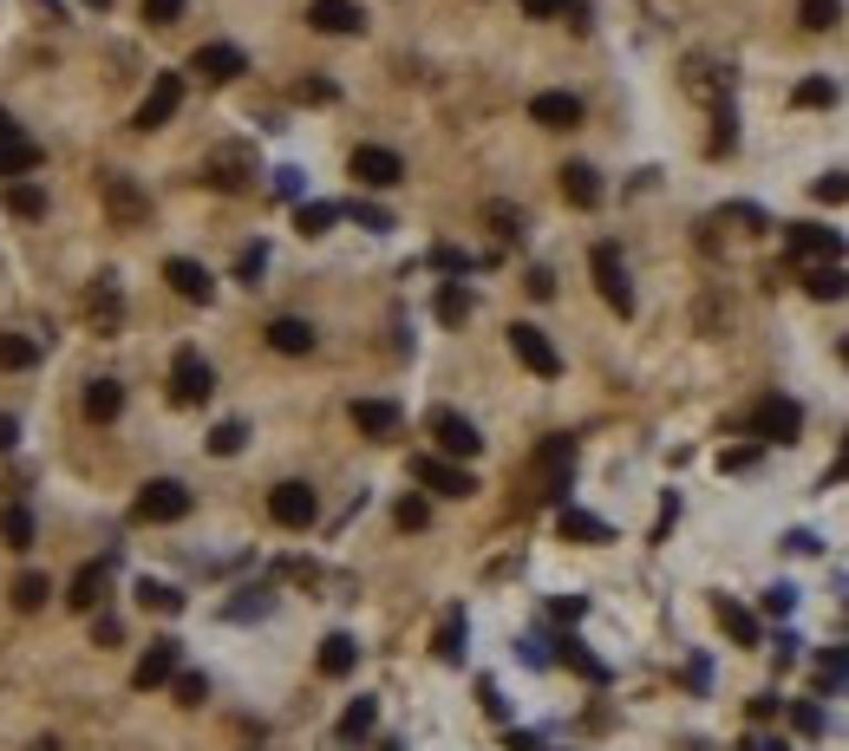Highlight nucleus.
<instances>
[{"label": "nucleus", "instance_id": "nucleus-1", "mask_svg": "<svg viewBox=\"0 0 849 751\" xmlns=\"http://www.w3.org/2000/svg\"><path fill=\"white\" fill-rule=\"evenodd\" d=\"M190 517V490L177 478H150L132 497V523H184Z\"/></svg>", "mask_w": 849, "mask_h": 751}, {"label": "nucleus", "instance_id": "nucleus-2", "mask_svg": "<svg viewBox=\"0 0 849 751\" xmlns=\"http://www.w3.org/2000/svg\"><path fill=\"white\" fill-rule=\"evenodd\" d=\"M588 269H595V288H601V301H608V307L628 321V314H635V288H628V262H621V249H615V242H595Z\"/></svg>", "mask_w": 849, "mask_h": 751}, {"label": "nucleus", "instance_id": "nucleus-3", "mask_svg": "<svg viewBox=\"0 0 849 751\" xmlns=\"http://www.w3.org/2000/svg\"><path fill=\"white\" fill-rule=\"evenodd\" d=\"M424 425H431V438H438V458H451V465H464V458H478V451H484V438H478V425H471L464 411L438 406Z\"/></svg>", "mask_w": 849, "mask_h": 751}, {"label": "nucleus", "instance_id": "nucleus-4", "mask_svg": "<svg viewBox=\"0 0 849 751\" xmlns=\"http://www.w3.org/2000/svg\"><path fill=\"white\" fill-rule=\"evenodd\" d=\"M210 393H216L210 359H203L197 346H184V353L170 359V399H177V406H210Z\"/></svg>", "mask_w": 849, "mask_h": 751}, {"label": "nucleus", "instance_id": "nucleus-5", "mask_svg": "<svg viewBox=\"0 0 849 751\" xmlns=\"http://www.w3.org/2000/svg\"><path fill=\"white\" fill-rule=\"evenodd\" d=\"M177 105H184V72H157L150 92H144V105L132 112V125H138V132H164V125L177 118Z\"/></svg>", "mask_w": 849, "mask_h": 751}, {"label": "nucleus", "instance_id": "nucleus-6", "mask_svg": "<svg viewBox=\"0 0 849 751\" xmlns=\"http://www.w3.org/2000/svg\"><path fill=\"white\" fill-rule=\"evenodd\" d=\"M510 353H516L536 379H556V373H563V353H556V341H549L536 321H516V327H510Z\"/></svg>", "mask_w": 849, "mask_h": 751}, {"label": "nucleus", "instance_id": "nucleus-7", "mask_svg": "<svg viewBox=\"0 0 849 751\" xmlns=\"http://www.w3.org/2000/svg\"><path fill=\"white\" fill-rule=\"evenodd\" d=\"M752 431H758L765 445H797V431H804V406H797V399H784V393H772V399H758V411H752Z\"/></svg>", "mask_w": 849, "mask_h": 751}, {"label": "nucleus", "instance_id": "nucleus-8", "mask_svg": "<svg viewBox=\"0 0 849 751\" xmlns=\"http://www.w3.org/2000/svg\"><path fill=\"white\" fill-rule=\"evenodd\" d=\"M347 170H354L366 190H392V184H406V157L386 150V144H359L354 157H347Z\"/></svg>", "mask_w": 849, "mask_h": 751}, {"label": "nucleus", "instance_id": "nucleus-9", "mask_svg": "<svg viewBox=\"0 0 849 751\" xmlns=\"http://www.w3.org/2000/svg\"><path fill=\"white\" fill-rule=\"evenodd\" d=\"M269 517H275L282 530H307V523L321 517V497H314L301 478H287V483H275V490H269Z\"/></svg>", "mask_w": 849, "mask_h": 751}, {"label": "nucleus", "instance_id": "nucleus-10", "mask_svg": "<svg viewBox=\"0 0 849 751\" xmlns=\"http://www.w3.org/2000/svg\"><path fill=\"white\" fill-rule=\"evenodd\" d=\"M784 242H790V255H797V262H810V269H817V262H843V236H837V229H824V222H790V229H784Z\"/></svg>", "mask_w": 849, "mask_h": 751}, {"label": "nucleus", "instance_id": "nucleus-11", "mask_svg": "<svg viewBox=\"0 0 849 751\" xmlns=\"http://www.w3.org/2000/svg\"><path fill=\"white\" fill-rule=\"evenodd\" d=\"M177 674H184V647H177V640H150L144 660L132 667V686H138V692H157V686H170Z\"/></svg>", "mask_w": 849, "mask_h": 751}, {"label": "nucleus", "instance_id": "nucleus-12", "mask_svg": "<svg viewBox=\"0 0 849 751\" xmlns=\"http://www.w3.org/2000/svg\"><path fill=\"white\" fill-rule=\"evenodd\" d=\"M190 72H197V79H210V85H229V79H242V72H249V53H242V46H229V40H210V46H197V53H190Z\"/></svg>", "mask_w": 849, "mask_h": 751}, {"label": "nucleus", "instance_id": "nucleus-13", "mask_svg": "<svg viewBox=\"0 0 849 751\" xmlns=\"http://www.w3.org/2000/svg\"><path fill=\"white\" fill-rule=\"evenodd\" d=\"M412 478H419L424 490H438V497H478V478H471L464 465H451V458H419Z\"/></svg>", "mask_w": 849, "mask_h": 751}, {"label": "nucleus", "instance_id": "nucleus-14", "mask_svg": "<svg viewBox=\"0 0 849 751\" xmlns=\"http://www.w3.org/2000/svg\"><path fill=\"white\" fill-rule=\"evenodd\" d=\"M164 281H170L184 301H197V307H210V301H216L210 269H203V262H190V255H170V262H164Z\"/></svg>", "mask_w": 849, "mask_h": 751}, {"label": "nucleus", "instance_id": "nucleus-15", "mask_svg": "<svg viewBox=\"0 0 849 751\" xmlns=\"http://www.w3.org/2000/svg\"><path fill=\"white\" fill-rule=\"evenodd\" d=\"M307 27L327 33V40H340V33H359V27H366V13H359V0H314V7H307Z\"/></svg>", "mask_w": 849, "mask_h": 751}, {"label": "nucleus", "instance_id": "nucleus-16", "mask_svg": "<svg viewBox=\"0 0 849 751\" xmlns=\"http://www.w3.org/2000/svg\"><path fill=\"white\" fill-rule=\"evenodd\" d=\"M530 118H536L543 132H575V125H581V98H575V92H536V98H530Z\"/></svg>", "mask_w": 849, "mask_h": 751}, {"label": "nucleus", "instance_id": "nucleus-17", "mask_svg": "<svg viewBox=\"0 0 849 751\" xmlns=\"http://www.w3.org/2000/svg\"><path fill=\"white\" fill-rule=\"evenodd\" d=\"M85 321H92V334H118V281L112 274H98L92 288H85Z\"/></svg>", "mask_w": 849, "mask_h": 751}, {"label": "nucleus", "instance_id": "nucleus-18", "mask_svg": "<svg viewBox=\"0 0 849 751\" xmlns=\"http://www.w3.org/2000/svg\"><path fill=\"white\" fill-rule=\"evenodd\" d=\"M105 588H112V562H105V555H98V562H85V569H78V575H72V615H92V608H98V602H105Z\"/></svg>", "mask_w": 849, "mask_h": 751}, {"label": "nucleus", "instance_id": "nucleus-19", "mask_svg": "<svg viewBox=\"0 0 849 751\" xmlns=\"http://www.w3.org/2000/svg\"><path fill=\"white\" fill-rule=\"evenodd\" d=\"M27 170H40V144L13 125V132H0V177H7V184H20Z\"/></svg>", "mask_w": 849, "mask_h": 751}, {"label": "nucleus", "instance_id": "nucleus-20", "mask_svg": "<svg viewBox=\"0 0 849 751\" xmlns=\"http://www.w3.org/2000/svg\"><path fill=\"white\" fill-rule=\"evenodd\" d=\"M78 411H85L92 425H118V411H125V379H92L85 399H78Z\"/></svg>", "mask_w": 849, "mask_h": 751}, {"label": "nucleus", "instance_id": "nucleus-21", "mask_svg": "<svg viewBox=\"0 0 849 751\" xmlns=\"http://www.w3.org/2000/svg\"><path fill=\"white\" fill-rule=\"evenodd\" d=\"M314 341H321V334H314L301 314H275V321H269V346H275V353H287V359L314 353Z\"/></svg>", "mask_w": 849, "mask_h": 751}, {"label": "nucleus", "instance_id": "nucleus-22", "mask_svg": "<svg viewBox=\"0 0 849 751\" xmlns=\"http://www.w3.org/2000/svg\"><path fill=\"white\" fill-rule=\"evenodd\" d=\"M563 197L575 209H595L601 204V170L595 164H563Z\"/></svg>", "mask_w": 849, "mask_h": 751}, {"label": "nucleus", "instance_id": "nucleus-23", "mask_svg": "<svg viewBox=\"0 0 849 751\" xmlns=\"http://www.w3.org/2000/svg\"><path fill=\"white\" fill-rule=\"evenodd\" d=\"M354 425L366 438H392L399 431V406L392 399H354Z\"/></svg>", "mask_w": 849, "mask_h": 751}, {"label": "nucleus", "instance_id": "nucleus-24", "mask_svg": "<svg viewBox=\"0 0 849 751\" xmlns=\"http://www.w3.org/2000/svg\"><path fill=\"white\" fill-rule=\"evenodd\" d=\"M105 209H112L118 222H144V216H150L144 190H138V184H125V177H105Z\"/></svg>", "mask_w": 849, "mask_h": 751}, {"label": "nucleus", "instance_id": "nucleus-25", "mask_svg": "<svg viewBox=\"0 0 849 751\" xmlns=\"http://www.w3.org/2000/svg\"><path fill=\"white\" fill-rule=\"evenodd\" d=\"M354 667H359L354 634H327V640H321V674H327V680H347Z\"/></svg>", "mask_w": 849, "mask_h": 751}, {"label": "nucleus", "instance_id": "nucleus-26", "mask_svg": "<svg viewBox=\"0 0 849 751\" xmlns=\"http://www.w3.org/2000/svg\"><path fill=\"white\" fill-rule=\"evenodd\" d=\"M804 288H810V301H843V294H849V269H843V262H817V269H804Z\"/></svg>", "mask_w": 849, "mask_h": 751}, {"label": "nucleus", "instance_id": "nucleus-27", "mask_svg": "<svg viewBox=\"0 0 849 751\" xmlns=\"http://www.w3.org/2000/svg\"><path fill=\"white\" fill-rule=\"evenodd\" d=\"M556 530H563L568 543H608V536H615V530H608L601 517H588V510H563V517H556Z\"/></svg>", "mask_w": 849, "mask_h": 751}, {"label": "nucleus", "instance_id": "nucleus-28", "mask_svg": "<svg viewBox=\"0 0 849 751\" xmlns=\"http://www.w3.org/2000/svg\"><path fill=\"white\" fill-rule=\"evenodd\" d=\"M40 366V341L33 334H0V373H27Z\"/></svg>", "mask_w": 849, "mask_h": 751}, {"label": "nucleus", "instance_id": "nucleus-29", "mask_svg": "<svg viewBox=\"0 0 849 751\" xmlns=\"http://www.w3.org/2000/svg\"><path fill=\"white\" fill-rule=\"evenodd\" d=\"M0 543L33 549V510H27V503H7V510H0Z\"/></svg>", "mask_w": 849, "mask_h": 751}, {"label": "nucleus", "instance_id": "nucleus-30", "mask_svg": "<svg viewBox=\"0 0 849 751\" xmlns=\"http://www.w3.org/2000/svg\"><path fill=\"white\" fill-rule=\"evenodd\" d=\"M719 627H725V634H732L738 647H758V620L745 615V608H738L732 595H719Z\"/></svg>", "mask_w": 849, "mask_h": 751}, {"label": "nucleus", "instance_id": "nucleus-31", "mask_svg": "<svg viewBox=\"0 0 849 751\" xmlns=\"http://www.w3.org/2000/svg\"><path fill=\"white\" fill-rule=\"evenodd\" d=\"M373 726H379V706H373V699H354V706L340 712V745H359Z\"/></svg>", "mask_w": 849, "mask_h": 751}, {"label": "nucleus", "instance_id": "nucleus-32", "mask_svg": "<svg viewBox=\"0 0 849 751\" xmlns=\"http://www.w3.org/2000/svg\"><path fill=\"white\" fill-rule=\"evenodd\" d=\"M334 222H340V204H301L294 209V229H301V236H327Z\"/></svg>", "mask_w": 849, "mask_h": 751}, {"label": "nucleus", "instance_id": "nucleus-33", "mask_svg": "<svg viewBox=\"0 0 849 751\" xmlns=\"http://www.w3.org/2000/svg\"><path fill=\"white\" fill-rule=\"evenodd\" d=\"M797 20H804L810 33H830V27L843 20V0H797Z\"/></svg>", "mask_w": 849, "mask_h": 751}, {"label": "nucleus", "instance_id": "nucleus-34", "mask_svg": "<svg viewBox=\"0 0 849 751\" xmlns=\"http://www.w3.org/2000/svg\"><path fill=\"white\" fill-rule=\"evenodd\" d=\"M438 660H444V667H458V660H464V615H458V608H451L444 627H438Z\"/></svg>", "mask_w": 849, "mask_h": 751}, {"label": "nucleus", "instance_id": "nucleus-35", "mask_svg": "<svg viewBox=\"0 0 849 751\" xmlns=\"http://www.w3.org/2000/svg\"><path fill=\"white\" fill-rule=\"evenodd\" d=\"M242 445H249V425H242V418H222L210 431V458H235Z\"/></svg>", "mask_w": 849, "mask_h": 751}, {"label": "nucleus", "instance_id": "nucleus-36", "mask_svg": "<svg viewBox=\"0 0 849 751\" xmlns=\"http://www.w3.org/2000/svg\"><path fill=\"white\" fill-rule=\"evenodd\" d=\"M431 307H438V321H444V327H458V321H464V314H471V294H464V288H458V281H444V288H438V301H431Z\"/></svg>", "mask_w": 849, "mask_h": 751}, {"label": "nucleus", "instance_id": "nucleus-37", "mask_svg": "<svg viewBox=\"0 0 849 751\" xmlns=\"http://www.w3.org/2000/svg\"><path fill=\"white\" fill-rule=\"evenodd\" d=\"M46 595H53V588H46V575H33V569H27V575L13 582V608H20V615H33V608H46Z\"/></svg>", "mask_w": 849, "mask_h": 751}, {"label": "nucleus", "instance_id": "nucleus-38", "mask_svg": "<svg viewBox=\"0 0 849 751\" xmlns=\"http://www.w3.org/2000/svg\"><path fill=\"white\" fill-rule=\"evenodd\" d=\"M7 209L13 216H46V190L27 177V184H7Z\"/></svg>", "mask_w": 849, "mask_h": 751}, {"label": "nucleus", "instance_id": "nucleus-39", "mask_svg": "<svg viewBox=\"0 0 849 751\" xmlns=\"http://www.w3.org/2000/svg\"><path fill=\"white\" fill-rule=\"evenodd\" d=\"M210 170H216V177H210L216 190H242V170H249V150H222V157H216Z\"/></svg>", "mask_w": 849, "mask_h": 751}, {"label": "nucleus", "instance_id": "nucleus-40", "mask_svg": "<svg viewBox=\"0 0 849 751\" xmlns=\"http://www.w3.org/2000/svg\"><path fill=\"white\" fill-rule=\"evenodd\" d=\"M563 660L575 667V674H581V680H608V667H601V660H595L581 640H563Z\"/></svg>", "mask_w": 849, "mask_h": 751}, {"label": "nucleus", "instance_id": "nucleus-41", "mask_svg": "<svg viewBox=\"0 0 849 751\" xmlns=\"http://www.w3.org/2000/svg\"><path fill=\"white\" fill-rule=\"evenodd\" d=\"M392 523H399V530H424V523H431V503H424V497H399Z\"/></svg>", "mask_w": 849, "mask_h": 751}, {"label": "nucleus", "instance_id": "nucleus-42", "mask_svg": "<svg viewBox=\"0 0 849 751\" xmlns=\"http://www.w3.org/2000/svg\"><path fill=\"white\" fill-rule=\"evenodd\" d=\"M790 98H797L804 112H817V105H830V98H837V85H830V79H804V85H797Z\"/></svg>", "mask_w": 849, "mask_h": 751}, {"label": "nucleus", "instance_id": "nucleus-43", "mask_svg": "<svg viewBox=\"0 0 849 751\" xmlns=\"http://www.w3.org/2000/svg\"><path fill=\"white\" fill-rule=\"evenodd\" d=\"M138 595H144V608H157V615H177V608H184V595H177V588H164V582H144Z\"/></svg>", "mask_w": 849, "mask_h": 751}, {"label": "nucleus", "instance_id": "nucleus-44", "mask_svg": "<svg viewBox=\"0 0 849 751\" xmlns=\"http://www.w3.org/2000/svg\"><path fill=\"white\" fill-rule=\"evenodd\" d=\"M810 197H817V204H849V177H843V170L817 177V184H810Z\"/></svg>", "mask_w": 849, "mask_h": 751}, {"label": "nucleus", "instance_id": "nucleus-45", "mask_svg": "<svg viewBox=\"0 0 849 751\" xmlns=\"http://www.w3.org/2000/svg\"><path fill=\"white\" fill-rule=\"evenodd\" d=\"M294 98H301V105H334L340 92H334V79H301V85H294Z\"/></svg>", "mask_w": 849, "mask_h": 751}, {"label": "nucleus", "instance_id": "nucleus-46", "mask_svg": "<svg viewBox=\"0 0 849 751\" xmlns=\"http://www.w3.org/2000/svg\"><path fill=\"white\" fill-rule=\"evenodd\" d=\"M790 726L817 739V732H824V706H810V699H797V706H790Z\"/></svg>", "mask_w": 849, "mask_h": 751}, {"label": "nucleus", "instance_id": "nucleus-47", "mask_svg": "<svg viewBox=\"0 0 849 751\" xmlns=\"http://www.w3.org/2000/svg\"><path fill=\"white\" fill-rule=\"evenodd\" d=\"M144 20L150 27H177L184 20V0H144Z\"/></svg>", "mask_w": 849, "mask_h": 751}, {"label": "nucleus", "instance_id": "nucleus-48", "mask_svg": "<svg viewBox=\"0 0 849 751\" xmlns=\"http://www.w3.org/2000/svg\"><path fill=\"white\" fill-rule=\"evenodd\" d=\"M530 20H556V13H575V0H516Z\"/></svg>", "mask_w": 849, "mask_h": 751}, {"label": "nucleus", "instance_id": "nucleus-49", "mask_svg": "<svg viewBox=\"0 0 849 751\" xmlns=\"http://www.w3.org/2000/svg\"><path fill=\"white\" fill-rule=\"evenodd\" d=\"M170 686H177V706H203V692H210V686L197 680V674H177Z\"/></svg>", "mask_w": 849, "mask_h": 751}, {"label": "nucleus", "instance_id": "nucleus-50", "mask_svg": "<svg viewBox=\"0 0 849 751\" xmlns=\"http://www.w3.org/2000/svg\"><path fill=\"white\" fill-rule=\"evenodd\" d=\"M484 216H491V222H496V229H503V236H523V216H516V209H510V204H491V209H484Z\"/></svg>", "mask_w": 849, "mask_h": 751}, {"label": "nucleus", "instance_id": "nucleus-51", "mask_svg": "<svg viewBox=\"0 0 849 751\" xmlns=\"http://www.w3.org/2000/svg\"><path fill=\"white\" fill-rule=\"evenodd\" d=\"M530 294H536V301H549V294H556V274H549V269H530Z\"/></svg>", "mask_w": 849, "mask_h": 751}, {"label": "nucleus", "instance_id": "nucleus-52", "mask_svg": "<svg viewBox=\"0 0 849 751\" xmlns=\"http://www.w3.org/2000/svg\"><path fill=\"white\" fill-rule=\"evenodd\" d=\"M92 640H98V647H118V640H125V627H118V620H98V627H92Z\"/></svg>", "mask_w": 849, "mask_h": 751}, {"label": "nucleus", "instance_id": "nucleus-53", "mask_svg": "<svg viewBox=\"0 0 849 751\" xmlns=\"http://www.w3.org/2000/svg\"><path fill=\"white\" fill-rule=\"evenodd\" d=\"M20 445V418L13 411H0V451H13Z\"/></svg>", "mask_w": 849, "mask_h": 751}, {"label": "nucleus", "instance_id": "nucleus-54", "mask_svg": "<svg viewBox=\"0 0 849 751\" xmlns=\"http://www.w3.org/2000/svg\"><path fill=\"white\" fill-rule=\"evenodd\" d=\"M752 465H758V451H752V445H745V451H725V471H752Z\"/></svg>", "mask_w": 849, "mask_h": 751}, {"label": "nucleus", "instance_id": "nucleus-55", "mask_svg": "<svg viewBox=\"0 0 849 751\" xmlns=\"http://www.w3.org/2000/svg\"><path fill=\"white\" fill-rule=\"evenodd\" d=\"M275 190H282V197H301V170H275Z\"/></svg>", "mask_w": 849, "mask_h": 751}, {"label": "nucleus", "instance_id": "nucleus-56", "mask_svg": "<svg viewBox=\"0 0 849 751\" xmlns=\"http://www.w3.org/2000/svg\"><path fill=\"white\" fill-rule=\"evenodd\" d=\"M790 602H797L790 588H772V595H765V608H772V615H790Z\"/></svg>", "mask_w": 849, "mask_h": 751}, {"label": "nucleus", "instance_id": "nucleus-57", "mask_svg": "<svg viewBox=\"0 0 849 751\" xmlns=\"http://www.w3.org/2000/svg\"><path fill=\"white\" fill-rule=\"evenodd\" d=\"M745 751H790L784 739H745Z\"/></svg>", "mask_w": 849, "mask_h": 751}, {"label": "nucleus", "instance_id": "nucleus-58", "mask_svg": "<svg viewBox=\"0 0 849 751\" xmlns=\"http://www.w3.org/2000/svg\"><path fill=\"white\" fill-rule=\"evenodd\" d=\"M27 751H60V739H33Z\"/></svg>", "mask_w": 849, "mask_h": 751}, {"label": "nucleus", "instance_id": "nucleus-59", "mask_svg": "<svg viewBox=\"0 0 849 751\" xmlns=\"http://www.w3.org/2000/svg\"><path fill=\"white\" fill-rule=\"evenodd\" d=\"M0 132H13V118H7V112H0Z\"/></svg>", "mask_w": 849, "mask_h": 751}]
</instances>
